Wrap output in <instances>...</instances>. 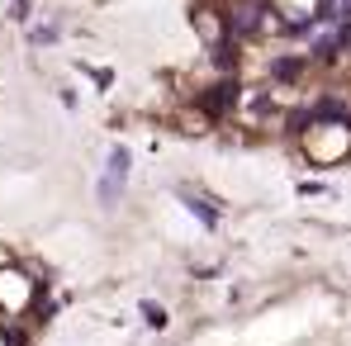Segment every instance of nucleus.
<instances>
[{
    "label": "nucleus",
    "mask_w": 351,
    "mask_h": 346,
    "mask_svg": "<svg viewBox=\"0 0 351 346\" xmlns=\"http://www.w3.org/2000/svg\"><path fill=\"white\" fill-rule=\"evenodd\" d=\"M176 199H180V204H190V214H195L204 228H214V223H219V204H209V199H204V195H195L190 185H180V190H176Z\"/></svg>",
    "instance_id": "2"
},
{
    "label": "nucleus",
    "mask_w": 351,
    "mask_h": 346,
    "mask_svg": "<svg viewBox=\"0 0 351 346\" xmlns=\"http://www.w3.org/2000/svg\"><path fill=\"white\" fill-rule=\"evenodd\" d=\"M143 318H147V323H152V328H167V313H162V308H157V304H143Z\"/></svg>",
    "instance_id": "4"
},
{
    "label": "nucleus",
    "mask_w": 351,
    "mask_h": 346,
    "mask_svg": "<svg viewBox=\"0 0 351 346\" xmlns=\"http://www.w3.org/2000/svg\"><path fill=\"white\" fill-rule=\"evenodd\" d=\"M128 166H133V162H128V147H114V152H110V180H119V185H123Z\"/></svg>",
    "instance_id": "3"
},
{
    "label": "nucleus",
    "mask_w": 351,
    "mask_h": 346,
    "mask_svg": "<svg viewBox=\"0 0 351 346\" xmlns=\"http://www.w3.org/2000/svg\"><path fill=\"white\" fill-rule=\"evenodd\" d=\"M299 143H304V152H308L318 166L342 162V157H351V119L347 114H308Z\"/></svg>",
    "instance_id": "1"
},
{
    "label": "nucleus",
    "mask_w": 351,
    "mask_h": 346,
    "mask_svg": "<svg viewBox=\"0 0 351 346\" xmlns=\"http://www.w3.org/2000/svg\"><path fill=\"white\" fill-rule=\"evenodd\" d=\"M24 10H29V0H19V14H24Z\"/></svg>",
    "instance_id": "5"
}]
</instances>
